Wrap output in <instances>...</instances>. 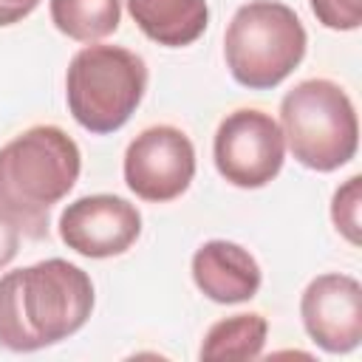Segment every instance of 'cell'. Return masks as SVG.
<instances>
[{
    "label": "cell",
    "mask_w": 362,
    "mask_h": 362,
    "mask_svg": "<svg viewBox=\"0 0 362 362\" xmlns=\"http://www.w3.org/2000/svg\"><path fill=\"white\" fill-rule=\"evenodd\" d=\"M93 311V283L79 266L48 257L0 277V345L17 354L57 345Z\"/></svg>",
    "instance_id": "6da1fadb"
},
{
    "label": "cell",
    "mask_w": 362,
    "mask_h": 362,
    "mask_svg": "<svg viewBox=\"0 0 362 362\" xmlns=\"http://www.w3.org/2000/svg\"><path fill=\"white\" fill-rule=\"evenodd\" d=\"M82 156L57 124H34L0 147V209L25 238H48V215L76 184Z\"/></svg>",
    "instance_id": "7a4b0ae2"
},
{
    "label": "cell",
    "mask_w": 362,
    "mask_h": 362,
    "mask_svg": "<svg viewBox=\"0 0 362 362\" xmlns=\"http://www.w3.org/2000/svg\"><path fill=\"white\" fill-rule=\"evenodd\" d=\"M305 28L294 8L277 0H252L235 11L223 34L232 79L252 90L277 88L305 57Z\"/></svg>",
    "instance_id": "3957f363"
},
{
    "label": "cell",
    "mask_w": 362,
    "mask_h": 362,
    "mask_svg": "<svg viewBox=\"0 0 362 362\" xmlns=\"http://www.w3.org/2000/svg\"><path fill=\"white\" fill-rule=\"evenodd\" d=\"M280 130L291 156L317 173L348 164L359 147L354 102L331 79L294 85L280 102Z\"/></svg>",
    "instance_id": "277c9868"
},
{
    "label": "cell",
    "mask_w": 362,
    "mask_h": 362,
    "mask_svg": "<svg viewBox=\"0 0 362 362\" xmlns=\"http://www.w3.org/2000/svg\"><path fill=\"white\" fill-rule=\"evenodd\" d=\"M147 90V65L119 45H88L74 54L65 74L71 116L90 133L119 130Z\"/></svg>",
    "instance_id": "5b68a950"
},
{
    "label": "cell",
    "mask_w": 362,
    "mask_h": 362,
    "mask_svg": "<svg viewBox=\"0 0 362 362\" xmlns=\"http://www.w3.org/2000/svg\"><path fill=\"white\" fill-rule=\"evenodd\" d=\"M212 156L218 173L240 189L266 187L286 161V139L280 124L257 110H232L215 130Z\"/></svg>",
    "instance_id": "8992f818"
},
{
    "label": "cell",
    "mask_w": 362,
    "mask_h": 362,
    "mask_svg": "<svg viewBox=\"0 0 362 362\" xmlns=\"http://www.w3.org/2000/svg\"><path fill=\"white\" fill-rule=\"evenodd\" d=\"M195 175V147L173 124L141 130L124 150V184L141 201L167 204L178 198Z\"/></svg>",
    "instance_id": "52a82bcc"
},
{
    "label": "cell",
    "mask_w": 362,
    "mask_h": 362,
    "mask_svg": "<svg viewBox=\"0 0 362 362\" xmlns=\"http://www.w3.org/2000/svg\"><path fill=\"white\" fill-rule=\"evenodd\" d=\"M141 235L139 209L119 195H85L59 215V238L85 257H113L127 252Z\"/></svg>",
    "instance_id": "ba28073f"
},
{
    "label": "cell",
    "mask_w": 362,
    "mask_h": 362,
    "mask_svg": "<svg viewBox=\"0 0 362 362\" xmlns=\"http://www.w3.org/2000/svg\"><path fill=\"white\" fill-rule=\"evenodd\" d=\"M308 337L328 354H348L362 342V286L351 274H320L300 297Z\"/></svg>",
    "instance_id": "9c48e42d"
},
{
    "label": "cell",
    "mask_w": 362,
    "mask_h": 362,
    "mask_svg": "<svg viewBox=\"0 0 362 362\" xmlns=\"http://www.w3.org/2000/svg\"><path fill=\"white\" fill-rule=\"evenodd\" d=\"M192 280L215 303H246L260 288L257 260L232 240H206L192 255Z\"/></svg>",
    "instance_id": "30bf717a"
},
{
    "label": "cell",
    "mask_w": 362,
    "mask_h": 362,
    "mask_svg": "<svg viewBox=\"0 0 362 362\" xmlns=\"http://www.w3.org/2000/svg\"><path fill=\"white\" fill-rule=\"evenodd\" d=\"M127 11L147 40L167 48L195 42L209 23L206 0H127Z\"/></svg>",
    "instance_id": "8fae6325"
},
{
    "label": "cell",
    "mask_w": 362,
    "mask_h": 362,
    "mask_svg": "<svg viewBox=\"0 0 362 362\" xmlns=\"http://www.w3.org/2000/svg\"><path fill=\"white\" fill-rule=\"evenodd\" d=\"M269 322L260 314H235L226 320H218L204 342H201V359H257L266 345Z\"/></svg>",
    "instance_id": "7c38bea8"
},
{
    "label": "cell",
    "mask_w": 362,
    "mask_h": 362,
    "mask_svg": "<svg viewBox=\"0 0 362 362\" xmlns=\"http://www.w3.org/2000/svg\"><path fill=\"white\" fill-rule=\"evenodd\" d=\"M51 23L76 42H96L119 28L122 0H51Z\"/></svg>",
    "instance_id": "4fadbf2b"
},
{
    "label": "cell",
    "mask_w": 362,
    "mask_h": 362,
    "mask_svg": "<svg viewBox=\"0 0 362 362\" xmlns=\"http://www.w3.org/2000/svg\"><path fill=\"white\" fill-rule=\"evenodd\" d=\"M359 201H362V178L351 175L337 192L331 204V218L337 229L356 246L359 243Z\"/></svg>",
    "instance_id": "5bb4252c"
},
{
    "label": "cell",
    "mask_w": 362,
    "mask_h": 362,
    "mask_svg": "<svg viewBox=\"0 0 362 362\" xmlns=\"http://www.w3.org/2000/svg\"><path fill=\"white\" fill-rule=\"evenodd\" d=\"M311 11L334 31H354L362 23V0H311Z\"/></svg>",
    "instance_id": "9a60e30c"
},
{
    "label": "cell",
    "mask_w": 362,
    "mask_h": 362,
    "mask_svg": "<svg viewBox=\"0 0 362 362\" xmlns=\"http://www.w3.org/2000/svg\"><path fill=\"white\" fill-rule=\"evenodd\" d=\"M17 240H20V229L0 209V269L17 255Z\"/></svg>",
    "instance_id": "2e32d148"
},
{
    "label": "cell",
    "mask_w": 362,
    "mask_h": 362,
    "mask_svg": "<svg viewBox=\"0 0 362 362\" xmlns=\"http://www.w3.org/2000/svg\"><path fill=\"white\" fill-rule=\"evenodd\" d=\"M40 0H0V25H14L23 17H28Z\"/></svg>",
    "instance_id": "e0dca14e"
}]
</instances>
